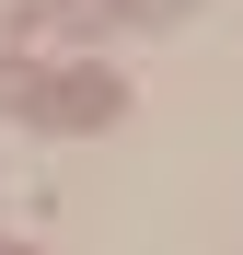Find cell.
Here are the masks:
<instances>
[{
	"label": "cell",
	"instance_id": "277c9868",
	"mask_svg": "<svg viewBox=\"0 0 243 255\" xmlns=\"http://www.w3.org/2000/svg\"><path fill=\"white\" fill-rule=\"evenodd\" d=\"M12 23H35V0H0V35H12Z\"/></svg>",
	"mask_w": 243,
	"mask_h": 255
},
{
	"label": "cell",
	"instance_id": "6da1fadb",
	"mask_svg": "<svg viewBox=\"0 0 243 255\" xmlns=\"http://www.w3.org/2000/svg\"><path fill=\"white\" fill-rule=\"evenodd\" d=\"M35 116H47V128H116V116H128V81H116V70H58L47 93H35Z\"/></svg>",
	"mask_w": 243,
	"mask_h": 255
},
{
	"label": "cell",
	"instance_id": "7a4b0ae2",
	"mask_svg": "<svg viewBox=\"0 0 243 255\" xmlns=\"http://www.w3.org/2000/svg\"><path fill=\"white\" fill-rule=\"evenodd\" d=\"M47 23H70V35H93V23H116V0H35Z\"/></svg>",
	"mask_w": 243,
	"mask_h": 255
},
{
	"label": "cell",
	"instance_id": "3957f363",
	"mask_svg": "<svg viewBox=\"0 0 243 255\" xmlns=\"http://www.w3.org/2000/svg\"><path fill=\"white\" fill-rule=\"evenodd\" d=\"M116 12H128V23H174L185 0H116Z\"/></svg>",
	"mask_w": 243,
	"mask_h": 255
}]
</instances>
